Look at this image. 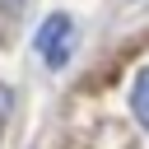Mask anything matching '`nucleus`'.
<instances>
[{
  "mask_svg": "<svg viewBox=\"0 0 149 149\" xmlns=\"http://www.w3.org/2000/svg\"><path fill=\"white\" fill-rule=\"evenodd\" d=\"M37 56L51 70L70 65V56H74V19L70 14H47L42 19V28H37Z\"/></svg>",
  "mask_w": 149,
  "mask_h": 149,
  "instance_id": "1",
  "label": "nucleus"
},
{
  "mask_svg": "<svg viewBox=\"0 0 149 149\" xmlns=\"http://www.w3.org/2000/svg\"><path fill=\"white\" fill-rule=\"evenodd\" d=\"M130 112H135V121L149 130V65L140 70V79L130 84Z\"/></svg>",
  "mask_w": 149,
  "mask_h": 149,
  "instance_id": "2",
  "label": "nucleus"
},
{
  "mask_svg": "<svg viewBox=\"0 0 149 149\" xmlns=\"http://www.w3.org/2000/svg\"><path fill=\"white\" fill-rule=\"evenodd\" d=\"M9 107H14V98H9V88H0V121L9 116Z\"/></svg>",
  "mask_w": 149,
  "mask_h": 149,
  "instance_id": "3",
  "label": "nucleus"
}]
</instances>
